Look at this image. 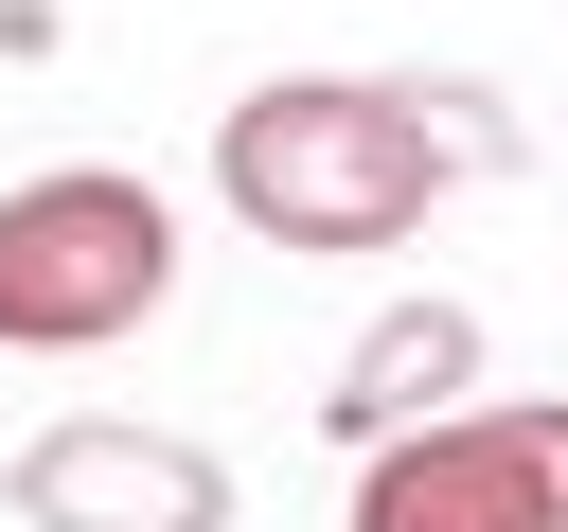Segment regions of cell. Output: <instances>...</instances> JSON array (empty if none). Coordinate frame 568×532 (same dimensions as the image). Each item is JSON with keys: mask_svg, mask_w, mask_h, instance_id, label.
Returning <instances> with one entry per match:
<instances>
[{"mask_svg": "<svg viewBox=\"0 0 568 532\" xmlns=\"http://www.w3.org/2000/svg\"><path fill=\"white\" fill-rule=\"evenodd\" d=\"M178 301V213L160 177H106V160H53L0 195V355H106Z\"/></svg>", "mask_w": 568, "mask_h": 532, "instance_id": "7a4b0ae2", "label": "cell"}, {"mask_svg": "<svg viewBox=\"0 0 568 532\" xmlns=\"http://www.w3.org/2000/svg\"><path fill=\"white\" fill-rule=\"evenodd\" d=\"M355 532H568L550 426L532 408H426L355 461Z\"/></svg>", "mask_w": 568, "mask_h": 532, "instance_id": "3957f363", "label": "cell"}, {"mask_svg": "<svg viewBox=\"0 0 568 532\" xmlns=\"http://www.w3.org/2000/svg\"><path fill=\"white\" fill-rule=\"evenodd\" d=\"M462 372H479V319H462V301H426V319L355 337V390H337V408L390 443V426H426V390H462Z\"/></svg>", "mask_w": 568, "mask_h": 532, "instance_id": "5b68a950", "label": "cell"}, {"mask_svg": "<svg viewBox=\"0 0 568 532\" xmlns=\"http://www.w3.org/2000/svg\"><path fill=\"white\" fill-rule=\"evenodd\" d=\"M444 177H462V124H426V89H373V71H284L213 124V195L266 248H408Z\"/></svg>", "mask_w": 568, "mask_h": 532, "instance_id": "6da1fadb", "label": "cell"}, {"mask_svg": "<svg viewBox=\"0 0 568 532\" xmlns=\"http://www.w3.org/2000/svg\"><path fill=\"white\" fill-rule=\"evenodd\" d=\"M18 532H231V461L124 408H71L18 443Z\"/></svg>", "mask_w": 568, "mask_h": 532, "instance_id": "277c9868", "label": "cell"}]
</instances>
